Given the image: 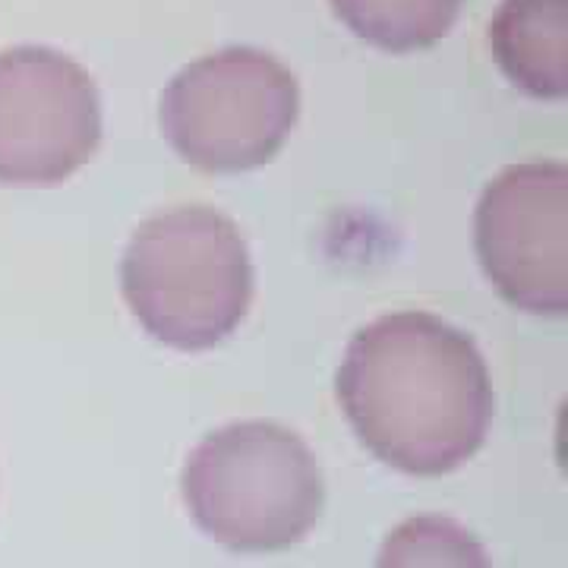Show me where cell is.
Segmentation results:
<instances>
[{"label":"cell","mask_w":568,"mask_h":568,"mask_svg":"<svg viewBox=\"0 0 568 568\" xmlns=\"http://www.w3.org/2000/svg\"><path fill=\"white\" fill-rule=\"evenodd\" d=\"M338 402L379 462L420 477L465 465L484 446L496 407L470 335L417 310L379 316L351 338Z\"/></svg>","instance_id":"cell-1"},{"label":"cell","mask_w":568,"mask_h":568,"mask_svg":"<svg viewBox=\"0 0 568 568\" xmlns=\"http://www.w3.org/2000/svg\"><path fill=\"white\" fill-rule=\"evenodd\" d=\"M123 301L168 347L209 351L244 323L253 263L241 227L209 205H178L133 231L121 263Z\"/></svg>","instance_id":"cell-2"},{"label":"cell","mask_w":568,"mask_h":568,"mask_svg":"<svg viewBox=\"0 0 568 568\" xmlns=\"http://www.w3.org/2000/svg\"><path fill=\"white\" fill-rule=\"evenodd\" d=\"M193 521L227 549L301 544L323 511V474L301 436L268 420L209 433L183 467Z\"/></svg>","instance_id":"cell-3"},{"label":"cell","mask_w":568,"mask_h":568,"mask_svg":"<svg viewBox=\"0 0 568 568\" xmlns=\"http://www.w3.org/2000/svg\"><path fill=\"white\" fill-rule=\"evenodd\" d=\"M301 89L260 48H222L186 63L162 95L164 140L200 171L237 174L282 149L297 123Z\"/></svg>","instance_id":"cell-4"},{"label":"cell","mask_w":568,"mask_h":568,"mask_svg":"<svg viewBox=\"0 0 568 568\" xmlns=\"http://www.w3.org/2000/svg\"><path fill=\"white\" fill-rule=\"evenodd\" d=\"M99 142L102 99L80 63L41 44L0 51V183H63Z\"/></svg>","instance_id":"cell-5"},{"label":"cell","mask_w":568,"mask_h":568,"mask_svg":"<svg viewBox=\"0 0 568 568\" xmlns=\"http://www.w3.org/2000/svg\"><path fill=\"white\" fill-rule=\"evenodd\" d=\"M477 256L508 304L534 316L568 313V168L511 164L477 203Z\"/></svg>","instance_id":"cell-6"},{"label":"cell","mask_w":568,"mask_h":568,"mask_svg":"<svg viewBox=\"0 0 568 568\" xmlns=\"http://www.w3.org/2000/svg\"><path fill=\"white\" fill-rule=\"evenodd\" d=\"M489 48L508 80L534 99H566L568 0H503Z\"/></svg>","instance_id":"cell-7"},{"label":"cell","mask_w":568,"mask_h":568,"mask_svg":"<svg viewBox=\"0 0 568 568\" xmlns=\"http://www.w3.org/2000/svg\"><path fill=\"white\" fill-rule=\"evenodd\" d=\"M357 39L383 51H417L446 36L465 0H328Z\"/></svg>","instance_id":"cell-8"},{"label":"cell","mask_w":568,"mask_h":568,"mask_svg":"<svg viewBox=\"0 0 568 568\" xmlns=\"http://www.w3.org/2000/svg\"><path fill=\"white\" fill-rule=\"evenodd\" d=\"M376 568H489L487 549L458 521L420 515L392 530Z\"/></svg>","instance_id":"cell-9"}]
</instances>
